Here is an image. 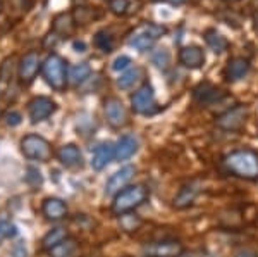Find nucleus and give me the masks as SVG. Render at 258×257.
Returning a JSON list of instances; mask_svg holds the SVG:
<instances>
[{
    "mask_svg": "<svg viewBox=\"0 0 258 257\" xmlns=\"http://www.w3.org/2000/svg\"><path fill=\"white\" fill-rule=\"evenodd\" d=\"M148 188L145 185H131L126 186L124 190H120L117 195L114 197V204H112V211L115 214H124V213H133L136 207L145 204L148 198Z\"/></svg>",
    "mask_w": 258,
    "mask_h": 257,
    "instance_id": "nucleus-3",
    "label": "nucleus"
},
{
    "mask_svg": "<svg viewBox=\"0 0 258 257\" xmlns=\"http://www.w3.org/2000/svg\"><path fill=\"white\" fill-rule=\"evenodd\" d=\"M2 9H4V0H0V12H2Z\"/></svg>",
    "mask_w": 258,
    "mask_h": 257,
    "instance_id": "nucleus-41",
    "label": "nucleus"
},
{
    "mask_svg": "<svg viewBox=\"0 0 258 257\" xmlns=\"http://www.w3.org/2000/svg\"><path fill=\"white\" fill-rule=\"evenodd\" d=\"M152 2H162V0H152Z\"/></svg>",
    "mask_w": 258,
    "mask_h": 257,
    "instance_id": "nucleus-43",
    "label": "nucleus"
},
{
    "mask_svg": "<svg viewBox=\"0 0 258 257\" xmlns=\"http://www.w3.org/2000/svg\"><path fill=\"white\" fill-rule=\"evenodd\" d=\"M131 107L135 113L138 114H153L157 113V100H155V92H153L152 85H143L138 92L131 95Z\"/></svg>",
    "mask_w": 258,
    "mask_h": 257,
    "instance_id": "nucleus-6",
    "label": "nucleus"
},
{
    "mask_svg": "<svg viewBox=\"0 0 258 257\" xmlns=\"http://www.w3.org/2000/svg\"><path fill=\"white\" fill-rule=\"evenodd\" d=\"M205 41L214 54H224L229 48V41L226 36H222L217 30H207L205 31Z\"/></svg>",
    "mask_w": 258,
    "mask_h": 257,
    "instance_id": "nucleus-22",
    "label": "nucleus"
},
{
    "mask_svg": "<svg viewBox=\"0 0 258 257\" xmlns=\"http://www.w3.org/2000/svg\"><path fill=\"white\" fill-rule=\"evenodd\" d=\"M12 255H14V257H26L28 255L26 247H24V242L16 243L14 248H12Z\"/></svg>",
    "mask_w": 258,
    "mask_h": 257,
    "instance_id": "nucleus-37",
    "label": "nucleus"
},
{
    "mask_svg": "<svg viewBox=\"0 0 258 257\" xmlns=\"http://www.w3.org/2000/svg\"><path fill=\"white\" fill-rule=\"evenodd\" d=\"M102 16V12L95 7H76L73 11V19H74V24H88L91 21L98 19Z\"/></svg>",
    "mask_w": 258,
    "mask_h": 257,
    "instance_id": "nucleus-25",
    "label": "nucleus"
},
{
    "mask_svg": "<svg viewBox=\"0 0 258 257\" xmlns=\"http://www.w3.org/2000/svg\"><path fill=\"white\" fill-rule=\"evenodd\" d=\"M73 48L76 52H86V43L81 40H76V41H73Z\"/></svg>",
    "mask_w": 258,
    "mask_h": 257,
    "instance_id": "nucleus-38",
    "label": "nucleus"
},
{
    "mask_svg": "<svg viewBox=\"0 0 258 257\" xmlns=\"http://www.w3.org/2000/svg\"><path fill=\"white\" fill-rule=\"evenodd\" d=\"M41 213L48 221H60L68 216V205L66 202L59 197H48L43 200L41 205Z\"/></svg>",
    "mask_w": 258,
    "mask_h": 257,
    "instance_id": "nucleus-14",
    "label": "nucleus"
},
{
    "mask_svg": "<svg viewBox=\"0 0 258 257\" xmlns=\"http://www.w3.org/2000/svg\"><path fill=\"white\" fill-rule=\"evenodd\" d=\"M55 111H57V104L50 97H43V95L35 97L30 104H28V114H30V119L33 124L48 119Z\"/></svg>",
    "mask_w": 258,
    "mask_h": 257,
    "instance_id": "nucleus-7",
    "label": "nucleus"
},
{
    "mask_svg": "<svg viewBox=\"0 0 258 257\" xmlns=\"http://www.w3.org/2000/svg\"><path fill=\"white\" fill-rule=\"evenodd\" d=\"M153 43H155V38H152L145 28H141L138 35H135L131 40H129V45H131V47H135L136 50H140V52L150 50V48L153 47Z\"/></svg>",
    "mask_w": 258,
    "mask_h": 257,
    "instance_id": "nucleus-26",
    "label": "nucleus"
},
{
    "mask_svg": "<svg viewBox=\"0 0 258 257\" xmlns=\"http://www.w3.org/2000/svg\"><path fill=\"white\" fill-rule=\"evenodd\" d=\"M249 73V61L244 57H234L227 62L226 69H224V76L229 83H236L243 80L244 76Z\"/></svg>",
    "mask_w": 258,
    "mask_h": 257,
    "instance_id": "nucleus-15",
    "label": "nucleus"
},
{
    "mask_svg": "<svg viewBox=\"0 0 258 257\" xmlns=\"http://www.w3.org/2000/svg\"><path fill=\"white\" fill-rule=\"evenodd\" d=\"M53 33H55L57 36H64V38H68L74 33V19H73V14H66V12H62V14L57 16L55 19H53Z\"/></svg>",
    "mask_w": 258,
    "mask_h": 257,
    "instance_id": "nucleus-21",
    "label": "nucleus"
},
{
    "mask_svg": "<svg viewBox=\"0 0 258 257\" xmlns=\"http://www.w3.org/2000/svg\"><path fill=\"white\" fill-rule=\"evenodd\" d=\"M145 30H147V33L152 38H155V40H159L160 36H164L165 33H167V30H165V26H162V24H155V23H147L145 24Z\"/></svg>",
    "mask_w": 258,
    "mask_h": 257,
    "instance_id": "nucleus-33",
    "label": "nucleus"
},
{
    "mask_svg": "<svg viewBox=\"0 0 258 257\" xmlns=\"http://www.w3.org/2000/svg\"><path fill=\"white\" fill-rule=\"evenodd\" d=\"M26 181H28V183H30L31 186H40L41 183H43V178H41V173L38 171V169L30 168V169H28Z\"/></svg>",
    "mask_w": 258,
    "mask_h": 257,
    "instance_id": "nucleus-34",
    "label": "nucleus"
},
{
    "mask_svg": "<svg viewBox=\"0 0 258 257\" xmlns=\"http://www.w3.org/2000/svg\"><path fill=\"white\" fill-rule=\"evenodd\" d=\"M103 111H105V118L107 123L110 124L112 128L119 130V128H124L127 124V111L124 107V104L119 100L117 97H110L107 98L105 104H103Z\"/></svg>",
    "mask_w": 258,
    "mask_h": 257,
    "instance_id": "nucleus-8",
    "label": "nucleus"
},
{
    "mask_svg": "<svg viewBox=\"0 0 258 257\" xmlns=\"http://www.w3.org/2000/svg\"><path fill=\"white\" fill-rule=\"evenodd\" d=\"M95 45H97L102 52L109 54L112 52V48H114V38H112L107 31H98L97 36H95Z\"/></svg>",
    "mask_w": 258,
    "mask_h": 257,
    "instance_id": "nucleus-29",
    "label": "nucleus"
},
{
    "mask_svg": "<svg viewBox=\"0 0 258 257\" xmlns=\"http://www.w3.org/2000/svg\"><path fill=\"white\" fill-rule=\"evenodd\" d=\"M147 252H150L152 257H177L182 254V245L174 240H167V242H157L147 247Z\"/></svg>",
    "mask_w": 258,
    "mask_h": 257,
    "instance_id": "nucleus-18",
    "label": "nucleus"
},
{
    "mask_svg": "<svg viewBox=\"0 0 258 257\" xmlns=\"http://www.w3.org/2000/svg\"><path fill=\"white\" fill-rule=\"evenodd\" d=\"M193 95H195V100L203 107L215 106V104H219L224 98L222 90H219L217 86H214L212 83H207V81L200 83L197 88H195Z\"/></svg>",
    "mask_w": 258,
    "mask_h": 257,
    "instance_id": "nucleus-11",
    "label": "nucleus"
},
{
    "mask_svg": "<svg viewBox=\"0 0 258 257\" xmlns=\"http://www.w3.org/2000/svg\"><path fill=\"white\" fill-rule=\"evenodd\" d=\"M112 159H115V145H112L110 142H103L93 150L91 168L95 171H102L103 168H107V164L112 163Z\"/></svg>",
    "mask_w": 258,
    "mask_h": 257,
    "instance_id": "nucleus-13",
    "label": "nucleus"
},
{
    "mask_svg": "<svg viewBox=\"0 0 258 257\" xmlns=\"http://www.w3.org/2000/svg\"><path fill=\"white\" fill-rule=\"evenodd\" d=\"M198 193H200L198 183L184 185L177 192V195L174 197V207H177V209H186V207H189L191 204H193Z\"/></svg>",
    "mask_w": 258,
    "mask_h": 257,
    "instance_id": "nucleus-19",
    "label": "nucleus"
},
{
    "mask_svg": "<svg viewBox=\"0 0 258 257\" xmlns=\"http://www.w3.org/2000/svg\"><path fill=\"white\" fill-rule=\"evenodd\" d=\"M91 76V68L88 62H80V64L73 66L68 73V81L73 83V85H81L86 80H90Z\"/></svg>",
    "mask_w": 258,
    "mask_h": 257,
    "instance_id": "nucleus-24",
    "label": "nucleus"
},
{
    "mask_svg": "<svg viewBox=\"0 0 258 257\" xmlns=\"http://www.w3.org/2000/svg\"><path fill=\"white\" fill-rule=\"evenodd\" d=\"M21 121H23V118H21V114L18 111H11V113L6 114V124L7 126H19Z\"/></svg>",
    "mask_w": 258,
    "mask_h": 257,
    "instance_id": "nucleus-36",
    "label": "nucleus"
},
{
    "mask_svg": "<svg viewBox=\"0 0 258 257\" xmlns=\"http://www.w3.org/2000/svg\"><path fill=\"white\" fill-rule=\"evenodd\" d=\"M138 138L133 135H124L120 136L115 143V159L117 161H127L138 152Z\"/></svg>",
    "mask_w": 258,
    "mask_h": 257,
    "instance_id": "nucleus-17",
    "label": "nucleus"
},
{
    "mask_svg": "<svg viewBox=\"0 0 258 257\" xmlns=\"http://www.w3.org/2000/svg\"><path fill=\"white\" fill-rule=\"evenodd\" d=\"M131 64H133L131 57H127V56H119L117 59L114 61V64H112V69H114V71H124V69H127Z\"/></svg>",
    "mask_w": 258,
    "mask_h": 257,
    "instance_id": "nucleus-35",
    "label": "nucleus"
},
{
    "mask_svg": "<svg viewBox=\"0 0 258 257\" xmlns=\"http://www.w3.org/2000/svg\"><path fill=\"white\" fill-rule=\"evenodd\" d=\"M38 71H41V62L38 52H28L23 56V59L19 61V69H18V76L23 85H30L33 80L36 78Z\"/></svg>",
    "mask_w": 258,
    "mask_h": 257,
    "instance_id": "nucleus-9",
    "label": "nucleus"
},
{
    "mask_svg": "<svg viewBox=\"0 0 258 257\" xmlns=\"http://www.w3.org/2000/svg\"><path fill=\"white\" fill-rule=\"evenodd\" d=\"M127 7H129L127 0H109V9L115 16H124L127 12Z\"/></svg>",
    "mask_w": 258,
    "mask_h": 257,
    "instance_id": "nucleus-32",
    "label": "nucleus"
},
{
    "mask_svg": "<svg viewBox=\"0 0 258 257\" xmlns=\"http://www.w3.org/2000/svg\"><path fill=\"white\" fill-rule=\"evenodd\" d=\"M119 223H120V228H122V230H126V231H136L141 225H143L141 218L138 216V214H135V213L120 214Z\"/></svg>",
    "mask_w": 258,
    "mask_h": 257,
    "instance_id": "nucleus-27",
    "label": "nucleus"
},
{
    "mask_svg": "<svg viewBox=\"0 0 258 257\" xmlns=\"http://www.w3.org/2000/svg\"><path fill=\"white\" fill-rule=\"evenodd\" d=\"M21 152L26 159L38 161V163H48L53 156V148L48 140L40 135H26L21 140Z\"/></svg>",
    "mask_w": 258,
    "mask_h": 257,
    "instance_id": "nucleus-4",
    "label": "nucleus"
},
{
    "mask_svg": "<svg viewBox=\"0 0 258 257\" xmlns=\"http://www.w3.org/2000/svg\"><path fill=\"white\" fill-rule=\"evenodd\" d=\"M179 62L188 69H200L205 64V52L198 45H186L179 52Z\"/></svg>",
    "mask_w": 258,
    "mask_h": 257,
    "instance_id": "nucleus-12",
    "label": "nucleus"
},
{
    "mask_svg": "<svg viewBox=\"0 0 258 257\" xmlns=\"http://www.w3.org/2000/svg\"><path fill=\"white\" fill-rule=\"evenodd\" d=\"M41 74L50 88L62 92L68 86V62L59 54H50L41 64Z\"/></svg>",
    "mask_w": 258,
    "mask_h": 257,
    "instance_id": "nucleus-2",
    "label": "nucleus"
},
{
    "mask_svg": "<svg viewBox=\"0 0 258 257\" xmlns=\"http://www.w3.org/2000/svg\"><path fill=\"white\" fill-rule=\"evenodd\" d=\"M226 2H238V0H226Z\"/></svg>",
    "mask_w": 258,
    "mask_h": 257,
    "instance_id": "nucleus-42",
    "label": "nucleus"
},
{
    "mask_svg": "<svg viewBox=\"0 0 258 257\" xmlns=\"http://www.w3.org/2000/svg\"><path fill=\"white\" fill-rule=\"evenodd\" d=\"M153 64L160 69H167L170 64V54L167 52V48H159L153 56Z\"/></svg>",
    "mask_w": 258,
    "mask_h": 257,
    "instance_id": "nucleus-31",
    "label": "nucleus"
},
{
    "mask_svg": "<svg viewBox=\"0 0 258 257\" xmlns=\"http://www.w3.org/2000/svg\"><path fill=\"white\" fill-rule=\"evenodd\" d=\"M248 119V107L243 106V104H238L232 109L226 111L224 114L217 116L215 119V124L220 128V130L226 131H239L241 128L244 126Z\"/></svg>",
    "mask_w": 258,
    "mask_h": 257,
    "instance_id": "nucleus-5",
    "label": "nucleus"
},
{
    "mask_svg": "<svg viewBox=\"0 0 258 257\" xmlns=\"http://www.w3.org/2000/svg\"><path fill=\"white\" fill-rule=\"evenodd\" d=\"M136 175V168L131 164L127 166H122L119 171H115L114 175L109 178L105 185V193L107 195H117L120 190H124L126 186L129 185V181L135 178Z\"/></svg>",
    "mask_w": 258,
    "mask_h": 257,
    "instance_id": "nucleus-10",
    "label": "nucleus"
},
{
    "mask_svg": "<svg viewBox=\"0 0 258 257\" xmlns=\"http://www.w3.org/2000/svg\"><path fill=\"white\" fill-rule=\"evenodd\" d=\"M145 78V71L143 68H133V69H127L126 73L120 74V78L117 80V85L120 90H131L135 88V85H138V83Z\"/></svg>",
    "mask_w": 258,
    "mask_h": 257,
    "instance_id": "nucleus-20",
    "label": "nucleus"
},
{
    "mask_svg": "<svg viewBox=\"0 0 258 257\" xmlns=\"http://www.w3.org/2000/svg\"><path fill=\"white\" fill-rule=\"evenodd\" d=\"M74 250H76V240L73 238H66L64 242L59 243L55 248H52V254L55 257H71L74 254Z\"/></svg>",
    "mask_w": 258,
    "mask_h": 257,
    "instance_id": "nucleus-28",
    "label": "nucleus"
},
{
    "mask_svg": "<svg viewBox=\"0 0 258 257\" xmlns=\"http://www.w3.org/2000/svg\"><path fill=\"white\" fill-rule=\"evenodd\" d=\"M68 237V230L62 226H57L53 228V230H50L47 235L43 237V240H41V247H43V250H52V248H55L59 243L64 242Z\"/></svg>",
    "mask_w": 258,
    "mask_h": 257,
    "instance_id": "nucleus-23",
    "label": "nucleus"
},
{
    "mask_svg": "<svg viewBox=\"0 0 258 257\" xmlns=\"http://www.w3.org/2000/svg\"><path fill=\"white\" fill-rule=\"evenodd\" d=\"M169 2L172 4V6H182V4H186L188 0H169Z\"/></svg>",
    "mask_w": 258,
    "mask_h": 257,
    "instance_id": "nucleus-40",
    "label": "nucleus"
},
{
    "mask_svg": "<svg viewBox=\"0 0 258 257\" xmlns=\"http://www.w3.org/2000/svg\"><path fill=\"white\" fill-rule=\"evenodd\" d=\"M253 26H255V30H256V33H258V11L253 14Z\"/></svg>",
    "mask_w": 258,
    "mask_h": 257,
    "instance_id": "nucleus-39",
    "label": "nucleus"
},
{
    "mask_svg": "<svg viewBox=\"0 0 258 257\" xmlns=\"http://www.w3.org/2000/svg\"><path fill=\"white\" fill-rule=\"evenodd\" d=\"M224 166L229 173L243 180H258V154L249 148L234 150L224 157Z\"/></svg>",
    "mask_w": 258,
    "mask_h": 257,
    "instance_id": "nucleus-1",
    "label": "nucleus"
},
{
    "mask_svg": "<svg viewBox=\"0 0 258 257\" xmlns=\"http://www.w3.org/2000/svg\"><path fill=\"white\" fill-rule=\"evenodd\" d=\"M18 235V228L7 219H0V242L6 238H12Z\"/></svg>",
    "mask_w": 258,
    "mask_h": 257,
    "instance_id": "nucleus-30",
    "label": "nucleus"
},
{
    "mask_svg": "<svg viewBox=\"0 0 258 257\" xmlns=\"http://www.w3.org/2000/svg\"><path fill=\"white\" fill-rule=\"evenodd\" d=\"M57 159L60 161L62 166L66 168H78V166L83 164V154L80 150V147L74 143H68V145H62L57 152Z\"/></svg>",
    "mask_w": 258,
    "mask_h": 257,
    "instance_id": "nucleus-16",
    "label": "nucleus"
}]
</instances>
